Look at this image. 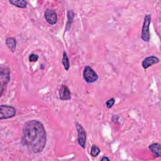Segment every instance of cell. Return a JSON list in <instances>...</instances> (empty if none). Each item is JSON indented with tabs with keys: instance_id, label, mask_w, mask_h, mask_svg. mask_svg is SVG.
<instances>
[{
	"instance_id": "1",
	"label": "cell",
	"mask_w": 161,
	"mask_h": 161,
	"mask_svg": "<svg viewBox=\"0 0 161 161\" xmlns=\"http://www.w3.org/2000/svg\"><path fill=\"white\" fill-rule=\"evenodd\" d=\"M21 142L31 152H42L47 142V133L42 123L35 119L25 123L21 135Z\"/></svg>"
},
{
	"instance_id": "2",
	"label": "cell",
	"mask_w": 161,
	"mask_h": 161,
	"mask_svg": "<svg viewBox=\"0 0 161 161\" xmlns=\"http://www.w3.org/2000/svg\"><path fill=\"white\" fill-rule=\"evenodd\" d=\"M10 80V70L9 69L3 65H1L0 67V82H1V96L6 87Z\"/></svg>"
},
{
	"instance_id": "3",
	"label": "cell",
	"mask_w": 161,
	"mask_h": 161,
	"mask_svg": "<svg viewBox=\"0 0 161 161\" xmlns=\"http://www.w3.org/2000/svg\"><path fill=\"white\" fill-rule=\"evenodd\" d=\"M151 23V16L150 14H145L142 27L141 38L144 42H149L150 39L149 27Z\"/></svg>"
},
{
	"instance_id": "4",
	"label": "cell",
	"mask_w": 161,
	"mask_h": 161,
	"mask_svg": "<svg viewBox=\"0 0 161 161\" xmlns=\"http://www.w3.org/2000/svg\"><path fill=\"white\" fill-rule=\"evenodd\" d=\"M16 115V109L8 105H1L0 106V119H8L14 117Z\"/></svg>"
},
{
	"instance_id": "5",
	"label": "cell",
	"mask_w": 161,
	"mask_h": 161,
	"mask_svg": "<svg viewBox=\"0 0 161 161\" xmlns=\"http://www.w3.org/2000/svg\"><path fill=\"white\" fill-rule=\"evenodd\" d=\"M83 77L86 82L92 83L97 80L98 75L89 66H86L83 71Z\"/></svg>"
},
{
	"instance_id": "6",
	"label": "cell",
	"mask_w": 161,
	"mask_h": 161,
	"mask_svg": "<svg viewBox=\"0 0 161 161\" xmlns=\"http://www.w3.org/2000/svg\"><path fill=\"white\" fill-rule=\"evenodd\" d=\"M75 126H76V130H77V135H78L77 136L78 143L82 148H85L86 143V138H87L86 132L80 124L76 123Z\"/></svg>"
},
{
	"instance_id": "7",
	"label": "cell",
	"mask_w": 161,
	"mask_h": 161,
	"mask_svg": "<svg viewBox=\"0 0 161 161\" xmlns=\"http://www.w3.org/2000/svg\"><path fill=\"white\" fill-rule=\"evenodd\" d=\"M46 21L50 25H55L57 21V15L55 11L52 9H47L45 11Z\"/></svg>"
},
{
	"instance_id": "8",
	"label": "cell",
	"mask_w": 161,
	"mask_h": 161,
	"mask_svg": "<svg viewBox=\"0 0 161 161\" xmlns=\"http://www.w3.org/2000/svg\"><path fill=\"white\" fill-rule=\"evenodd\" d=\"M59 98L62 101L70 100L71 94L69 87L66 85H62L59 90Z\"/></svg>"
},
{
	"instance_id": "9",
	"label": "cell",
	"mask_w": 161,
	"mask_h": 161,
	"mask_svg": "<svg viewBox=\"0 0 161 161\" xmlns=\"http://www.w3.org/2000/svg\"><path fill=\"white\" fill-rule=\"evenodd\" d=\"M160 62V60L158 57L155 56H150L146 57L142 62V67L144 69H148L149 67L152 66L153 64H157Z\"/></svg>"
},
{
	"instance_id": "10",
	"label": "cell",
	"mask_w": 161,
	"mask_h": 161,
	"mask_svg": "<svg viewBox=\"0 0 161 161\" xmlns=\"http://www.w3.org/2000/svg\"><path fill=\"white\" fill-rule=\"evenodd\" d=\"M148 148L153 153L155 157H160L161 156V147L159 143H154L150 145Z\"/></svg>"
},
{
	"instance_id": "11",
	"label": "cell",
	"mask_w": 161,
	"mask_h": 161,
	"mask_svg": "<svg viewBox=\"0 0 161 161\" xmlns=\"http://www.w3.org/2000/svg\"><path fill=\"white\" fill-rule=\"evenodd\" d=\"M6 45L11 52H13L15 51L16 47V42L14 38H7L6 39Z\"/></svg>"
},
{
	"instance_id": "12",
	"label": "cell",
	"mask_w": 161,
	"mask_h": 161,
	"mask_svg": "<svg viewBox=\"0 0 161 161\" xmlns=\"http://www.w3.org/2000/svg\"><path fill=\"white\" fill-rule=\"evenodd\" d=\"M9 3L12 5L20 8H26L27 6V2L23 0H9Z\"/></svg>"
},
{
	"instance_id": "13",
	"label": "cell",
	"mask_w": 161,
	"mask_h": 161,
	"mask_svg": "<svg viewBox=\"0 0 161 161\" xmlns=\"http://www.w3.org/2000/svg\"><path fill=\"white\" fill-rule=\"evenodd\" d=\"M74 12L72 10H69L68 11V13H67L68 21H67L66 26H65V31H69L70 30L71 25H72V23L73 21V19H74Z\"/></svg>"
},
{
	"instance_id": "14",
	"label": "cell",
	"mask_w": 161,
	"mask_h": 161,
	"mask_svg": "<svg viewBox=\"0 0 161 161\" xmlns=\"http://www.w3.org/2000/svg\"><path fill=\"white\" fill-rule=\"evenodd\" d=\"M62 63L65 70H68L70 68V62H69V60L67 54L65 52H64V53H63Z\"/></svg>"
},
{
	"instance_id": "15",
	"label": "cell",
	"mask_w": 161,
	"mask_h": 161,
	"mask_svg": "<svg viewBox=\"0 0 161 161\" xmlns=\"http://www.w3.org/2000/svg\"><path fill=\"white\" fill-rule=\"evenodd\" d=\"M101 150L100 149L97 147V145H92V147H91V152H90V154L92 157H97L99 153H100Z\"/></svg>"
},
{
	"instance_id": "16",
	"label": "cell",
	"mask_w": 161,
	"mask_h": 161,
	"mask_svg": "<svg viewBox=\"0 0 161 161\" xmlns=\"http://www.w3.org/2000/svg\"><path fill=\"white\" fill-rule=\"evenodd\" d=\"M38 59V56L35 53H31L28 57V60L31 62H36Z\"/></svg>"
},
{
	"instance_id": "17",
	"label": "cell",
	"mask_w": 161,
	"mask_h": 161,
	"mask_svg": "<svg viewBox=\"0 0 161 161\" xmlns=\"http://www.w3.org/2000/svg\"><path fill=\"white\" fill-rule=\"evenodd\" d=\"M115 103V100L114 98H111L109 99H108L106 102V106L108 108H111L113 107V106L114 105Z\"/></svg>"
},
{
	"instance_id": "18",
	"label": "cell",
	"mask_w": 161,
	"mask_h": 161,
	"mask_svg": "<svg viewBox=\"0 0 161 161\" xmlns=\"http://www.w3.org/2000/svg\"><path fill=\"white\" fill-rule=\"evenodd\" d=\"M101 160H102V161H103V160H110V159L108 158V157H103L101 159Z\"/></svg>"
}]
</instances>
